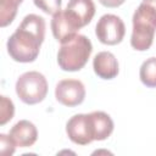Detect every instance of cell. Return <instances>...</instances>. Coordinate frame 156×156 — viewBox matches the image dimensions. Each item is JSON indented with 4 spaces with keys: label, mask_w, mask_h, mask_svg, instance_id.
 I'll return each instance as SVG.
<instances>
[{
    "label": "cell",
    "mask_w": 156,
    "mask_h": 156,
    "mask_svg": "<svg viewBox=\"0 0 156 156\" xmlns=\"http://www.w3.org/2000/svg\"><path fill=\"white\" fill-rule=\"evenodd\" d=\"M45 38V20L41 16L27 15L7 40V52L12 60L22 63L35 61Z\"/></svg>",
    "instance_id": "1"
},
{
    "label": "cell",
    "mask_w": 156,
    "mask_h": 156,
    "mask_svg": "<svg viewBox=\"0 0 156 156\" xmlns=\"http://www.w3.org/2000/svg\"><path fill=\"white\" fill-rule=\"evenodd\" d=\"M91 51V41L85 35L77 34L71 40L61 44L57 52V63L63 71H79L87 65Z\"/></svg>",
    "instance_id": "2"
},
{
    "label": "cell",
    "mask_w": 156,
    "mask_h": 156,
    "mask_svg": "<svg viewBox=\"0 0 156 156\" xmlns=\"http://www.w3.org/2000/svg\"><path fill=\"white\" fill-rule=\"evenodd\" d=\"M156 32V11L144 1L133 15V32L130 45L138 51L150 49Z\"/></svg>",
    "instance_id": "3"
},
{
    "label": "cell",
    "mask_w": 156,
    "mask_h": 156,
    "mask_svg": "<svg viewBox=\"0 0 156 156\" xmlns=\"http://www.w3.org/2000/svg\"><path fill=\"white\" fill-rule=\"evenodd\" d=\"M16 94L27 105L41 102L48 94L46 78L37 71H29L21 74L16 82Z\"/></svg>",
    "instance_id": "4"
},
{
    "label": "cell",
    "mask_w": 156,
    "mask_h": 156,
    "mask_svg": "<svg viewBox=\"0 0 156 156\" xmlns=\"http://www.w3.org/2000/svg\"><path fill=\"white\" fill-rule=\"evenodd\" d=\"M95 34L98 39L105 45L119 44L126 34V27L123 21L112 13H106L100 17L95 27Z\"/></svg>",
    "instance_id": "5"
},
{
    "label": "cell",
    "mask_w": 156,
    "mask_h": 156,
    "mask_svg": "<svg viewBox=\"0 0 156 156\" xmlns=\"http://www.w3.org/2000/svg\"><path fill=\"white\" fill-rule=\"evenodd\" d=\"M55 98L68 107L80 105L85 98V87L78 79H62L55 88Z\"/></svg>",
    "instance_id": "6"
},
{
    "label": "cell",
    "mask_w": 156,
    "mask_h": 156,
    "mask_svg": "<svg viewBox=\"0 0 156 156\" xmlns=\"http://www.w3.org/2000/svg\"><path fill=\"white\" fill-rule=\"evenodd\" d=\"M66 133L71 141L78 145H88L94 141L89 113H78L72 116L66 124Z\"/></svg>",
    "instance_id": "7"
},
{
    "label": "cell",
    "mask_w": 156,
    "mask_h": 156,
    "mask_svg": "<svg viewBox=\"0 0 156 156\" xmlns=\"http://www.w3.org/2000/svg\"><path fill=\"white\" fill-rule=\"evenodd\" d=\"M79 26L76 21L68 15L66 10H60L55 15H52L51 20V32L57 41L61 44L71 40L73 37L78 34Z\"/></svg>",
    "instance_id": "8"
},
{
    "label": "cell",
    "mask_w": 156,
    "mask_h": 156,
    "mask_svg": "<svg viewBox=\"0 0 156 156\" xmlns=\"http://www.w3.org/2000/svg\"><path fill=\"white\" fill-rule=\"evenodd\" d=\"M9 135L11 136L16 146L28 147V146H32L37 141L38 130H37V127L32 122L27 119H22V121H18L10 129Z\"/></svg>",
    "instance_id": "9"
},
{
    "label": "cell",
    "mask_w": 156,
    "mask_h": 156,
    "mask_svg": "<svg viewBox=\"0 0 156 156\" xmlns=\"http://www.w3.org/2000/svg\"><path fill=\"white\" fill-rule=\"evenodd\" d=\"M66 11L82 28L91 22L95 15V5L93 0H69Z\"/></svg>",
    "instance_id": "10"
},
{
    "label": "cell",
    "mask_w": 156,
    "mask_h": 156,
    "mask_svg": "<svg viewBox=\"0 0 156 156\" xmlns=\"http://www.w3.org/2000/svg\"><path fill=\"white\" fill-rule=\"evenodd\" d=\"M93 68L98 77L102 79H112L118 74V61L110 51H101L93 60Z\"/></svg>",
    "instance_id": "11"
},
{
    "label": "cell",
    "mask_w": 156,
    "mask_h": 156,
    "mask_svg": "<svg viewBox=\"0 0 156 156\" xmlns=\"http://www.w3.org/2000/svg\"><path fill=\"white\" fill-rule=\"evenodd\" d=\"M94 140H105L113 132V121L112 118L102 111H93L89 113Z\"/></svg>",
    "instance_id": "12"
},
{
    "label": "cell",
    "mask_w": 156,
    "mask_h": 156,
    "mask_svg": "<svg viewBox=\"0 0 156 156\" xmlns=\"http://www.w3.org/2000/svg\"><path fill=\"white\" fill-rule=\"evenodd\" d=\"M139 77L147 88H156V57H149L141 63Z\"/></svg>",
    "instance_id": "13"
},
{
    "label": "cell",
    "mask_w": 156,
    "mask_h": 156,
    "mask_svg": "<svg viewBox=\"0 0 156 156\" xmlns=\"http://www.w3.org/2000/svg\"><path fill=\"white\" fill-rule=\"evenodd\" d=\"M23 0H0V26L6 27L16 17L17 9Z\"/></svg>",
    "instance_id": "14"
},
{
    "label": "cell",
    "mask_w": 156,
    "mask_h": 156,
    "mask_svg": "<svg viewBox=\"0 0 156 156\" xmlns=\"http://www.w3.org/2000/svg\"><path fill=\"white\" fill-rule=\"evenodd\" d=\"M0 124L4 126L6 124L10 119H12L13 113H15V106L13 102L6 98V96H1V105H0Z\"/></svg>",
    "instance_id": "15"
},
{
    "label": "cell",
    "mask_w": 156,
    "mask_h": 156,
    "mask_svg": "<svg viewBox=\"0 0 156 156\" xmlns=\"http://www.w3.org/2000/svg\"><path fill=\"white\" fill-rule=\"evenodd\" d=\"M34 5L48 15H55L61 10L62 0H33Z\"/></svg>",
    "instance_id": "16"
},
{
    "label": "cell",
    "mask_w": 156,
    "mask_h": 156,
    "mask_svg": "<svg viewBox=\"0 0 156 156\" xmlns=\"http://www.w3.org/2000/svg\"><path fill=\"white\" fill-rule=\"evenodd\" d=\"M16 144L11 139L10 135L6 134H0V152L4 156H11L15 152Z\"/></svg>",
    "instance_id": "17"
},
{
    "label": "cell",
    "mask_w": 156,
    "mask_h": 156,
    "mask_svg": "<svg viewBox=\"0 0 156 156\" xmlns=\"http://www.w3.org/2000/svg\"><path fill=\"white\" fill-rule=\"evenodd\" d=\"M124 1H126V0H99V2H100L101 5H104L105 7H111V9L121 6Z\"/></svg>",
    "instance_id": "18"
},
{
    "label": "cell",
    "mask_w": 156,
    "mask_h": 156,
    "mask_svg": "<svg viewBox=\"0 0 156 156\" xmlns=\"http://www.w3.org/2000/svg\"><path fill=\"white\" fill-rule=\"evenodd\" d=\"M143 1H145L146 4H149V5L156 11V0H143Z\"/></svg>",
    "instance_id": "19"
}]
</instances>
